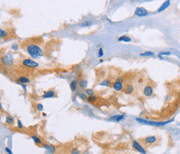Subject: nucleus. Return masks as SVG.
I'll return each mask as SVG.
<instances>
[{
  "label": "nucleus",
  "instance_id": "f257e3e1",
  "mask_svg": "<svg viewBox=\"0 0 180 154\" xmlns=\"http://www.w3.org/2000/svg\"><path fill=\"white\" fill-rule=\"evenodd\" d=\"M25 49L32 58H39L43 54V49L38 44L33 42L25 44Z\"/></svg>",
  "mask_w": 180,
  "mask_h": 154
},
{
  "label": "nucleus",
  "instance_id": "f03ea898",
  "mask_svg": "<svg viewBox=\"0 0 180 154\" xmlns=\"http://www.w3.org/2000/svg\"><path fill=\"white\" fill-rule=\"evenodd\" d=\"M160 141V137L157 136H147L139 140L141 145H143L144 147H153L154 146L158 145Z\"/></svg>",
  "mask_w": 180,
  "mask_h": 154
},
{
  "label": "nucleus",
  "instance_id": "7ed1b4c3",
  "mask_svg": "<svg viewBox=\"0 0 180 154\" xmlns=\"http://www.w3.org/2000/svg\"><path fill=\"white\" fill-rule=\"evenodd\" d=\"M21 64L23 67L28 68V69H36L39 66V64L33 60L32 59H23Z\"/></svg>",
  "mask_w": 180,
  "mask_h": 154
},
{
  "label": "nucleus",
  "instance_id": "20e7f679",
  "mask_svg": "<svg viewBox=\"0 0 180 154\" xmlns=\"http://www.w3.org/2000/svg\"><path fill=\"white\" fill-rule=\"evenodd\" d=\"M136 121L140 122V123H144V124H148V125H152V126H156V127H161V126H164V125L169 123L172 121H147V120L142 119V118H136Z\"/></svg>",
  "mask_w": 180,
  "mask_h": 154
},
{
  "label": "nucleus",
  "instance_id": "39448f33",
  "mask_svg": "<svg viewBox=\"0 0 180 154\" xmlns=\"http://www.w3.org/2000/svg\"><path fill=\"white\" fill-rule=\"evenodd\" d=\"M2 64L4 65V66H11L14 64V57L11 54L8 53L6 54H4V56L2 57L1 59Z\"/></svg>",
  "mask_w": 180,
  "mask_h": 154
},
{
  "label": "nucleus",
  "instance_id": "423d86ee",
  "mask_svg": "<svg viewBox=\"0 0 180 154\" xmlns=\"http://www.w3.org/2000/svg\"><path fill=\"white\" fill-rule=\"evenodd\" d=\"M112 86H113L114 90L118 91V92L122 91L123 90H124V80H123V78H121V77L118 78V79H117L112 84Z\"/></svg>",
  "mask_w": 180,
  "mask_h": 154
},
{
  "label": "nucleus",
  "instance_id": "0eeeda50",
  "mask_svg": "<svg viewBox=\"0 0 180 154\" xmlns=\"http://www.w3.org/2000/svg\"><path fill=\"white\" fill-rule=\"evenodd\" d=\"M132 146L134 147V149L137 152H139L141 154H147V151H146V148L143 147V145H141L139 141L137 140H133L132 142Z\"/></svg>",
  "mask_w": 180,
  "mask_h": 154
},
{
  "label": "nucleus",
  "instance_id": "6e6552de",
  "mask_svg": "<svg viewBox=\"0 0 180 154\" xmlns=\"http://www.w3.org/2000/svg\"><path fill=\"white\" fill-rule=\"evenodd\" d=\"M134 14L138 17H145L148 14V12L146 10V9L143 7H138L134 12Z\"/></svg>",
  "mask_w": 180,
  "mask_h": 154
},
{
  "label": "nucleus",
  "instance_id": "1a4fd4ad",
  "mask_svg": "<svg viewBox=\"0 0 180 154\" xmlns=\"http://www.w3.org/2000/svg\"><path fill=\"white\" fill-rule=\"evenodd\" d=\"M143 94L146 97H150L153 95V88L149 85H145L144 88L143 90Z\"/></svg>",
  "mask_w": 180,
  "mask_h": 154
},
{
  "label": "nucleus",
  "instance_id": "9d476101",
  "mask_svg": "<svg viewBox=\"0 0 180 154\" xmlns=\"http://www.w3.org/2000/svg\"><path fill=\"white\" fill-rule=\"evenodd\" d=\"M31 82V80L29 79V77L26 76V75H19L17 79V83L19 85H26Z\"/></svg>",
  "mask_w": 180,
  "mask_h": 154
},
{
  "label": "nucleus",
  "instance_id": "9b49d317",
  "mask_svg": "<svg viewBox=\"0 0 180 154\" xmlns=\"http://www.w3.org/2000/svg\"><path fill=\"white\" fill-rule=\"evenodd\" d=\"M57 96V93L54 90H48L43 93L42 97L43 99H48V98H54Z\"/></svg>",
  "mask_w": 180,
  "mask_h": 154
},
{
  "label": "nucleus",
  "instance_id": "f8f14e48",
  "mask_svg": "<svg viewBox=\"0 0 180 154\" xmlns=\"http://www.w3.org/2000/svg\"><path fill=\"white\" fill-rule=\"evenodd\" d=\"M123 91L126 94V95H131L134 92V86L132 84H127L124 85Z\"/></svg>",
  "mask_w": 180,
  "mask_h": 154
},
{
  "label": "nucleus",
  "instance_id": "ddd939ff",
  "mask_svg": "<svg viewBox=\"0 0 180 154\" xmlns=\"http://www.w3.org/2000/svg\"><path fill=\"white\" fill-rule=\"evenodd\" d=\"M42 147L45 148V149L48 151V153L53 154L54 152H56V147H54L53 145H52V144H48V143H44L43 142V144Z\"/></svg>",
  "mask_w": 180,
  "mask_h": 154
},
{
  "label": "nucleus",
  "instance_id": "4468645a",
  "mask_svg": "<svg viewBox=\"0 0 180 154\" xmlns=\"http://www.w3.org/2000/svg\"><path fill=\"white\" fill-rule=\"evenodd\" d=\"M31 138H32V139L33 140V142H35L36 145L39 146V147H42V146H43V142L42 141V139H41L39 137H38V136L33 134V135H31Z\"/></svg>",
  "mask_w": 180,
  "mask_h": 154
},
{
  "label": "nucleus",
  "instance_id": "2eb2a0df",
  "mask_svg": "<svg viewBox=\"0 0 180 154\" xmlns=\"http://www.w3.org/2000/svg\"><path fill=\"white\" fill-rule=\"evenodd\" d=\"M170 0H166L165 2L163 3V4H162L161 6L158 8V13H160V12H163L164 11L165 9H167L169 7V5H170Z\"/></svg>",
  "mask_w": 180,
  "mask_h": 154
},
{
  "label": "nucleus",
  "instance_id": "dca6fc26",
  "mask_svg": "<svg viewBox=\"0 0 180 154\" xmlns=\"http://www.w3.org/2000/svg\"><path fill=\"white\" fill-rule=\"evenodd\" d=\"M5 123L8 126H14V117L12 116L11 115H7L6 120H5Z\"/></svg>",
  "mask_w": 180,
  "mask_h": 154
},
{
  "label": "nucleus",
  "instance_id": "f3484780",
  "mask_svg": "<svg viewBox=\"0 0 180 154\" xmlns=\"http://www.w3.org/2000/svg\"><path fill=\"white\" fill-rule=\"evenodd\" d=\"M124 115H115V116H113L109 118V121H120L124 119Z\"/></svg>",
  "mask_w": 180,
  "mask_h": 154
},
{
  "label": "nucleus",
  "instance_id": "a211bd4d",
  "mask_svg": "<svg viewBox=\"0 0 180 154\" xmlns=\"http://www.w3.org/2000/svg\"><path fill=\"white\" fill-rule=\"evenodd\" d=\"M118 40L119 42H125V43H129V42H131L132 41V39L129 37V36L128 35H122L120 36V37L118 39Z\"/></svg>",
  "mask_w": 180,
  "mask_h": 154
},
{
  "label": "nucleus",
  "instance_id": "6ab92c4d",
  "mask_svg": "<svg viewBox=\"0 0 180 154\" xmlns=\"http://www.w3.org/2000/svg\"><path fill=\"white\" fill-rule=\"evenodd\" d=\"M79 86V84H78V80H74L70 82V89H71L72 91H76L77 88Z\"/></svg>",
  "mask_w": 180,
  "mask_h": 154
},
{
  "label": "nucleus",
  "instance_id": "aec40b11",
  "mask_svg": "<svg viewBox=\"0 0 180 154\" xmlns=\"http://www.w3.org/2000/svg\"><path fill=\"white\" fill-rule=\"evenodd\" d=\"M78 84H79V86H80L83 89H86L87 88V85H88V81L84 79H80L79 81H78Z\"/></svg>",
  "mask_w": 180,
  "mask_h": 154
},
{
  "label": "nucleus",
  "instance_id": "412c9836",
  "mask_svg": "<svg viewBox=\"0 0 180 154\" xmlns=\"http://www.w3.org/2000/svg\"><path fill=\"white\" fill-rule=\"evenodd\" d=\"M139 55L143 57H154L155 54L152 51H145L143 53H141Z\"/></svg>",
  "mask_w": 180,
  "mask_h": 154
},
{
  "label": "nucleus",
  "instance_id": "4be33fe9",
  "mask_svg": "<svg viewBox=\"0 0 180 154\" xmlns=\"http://www.w3.org/2000/svg\"><path fill=\"white\" fill-rule=\"evenodd\" d=\"M112 81L110 80H108V79H106V80H103L101 83H100V85H103V86H107V87H109V86H112Z\"/></svg>",
  "mask_w": 180,
  "mask_h": 154
},
{
  "label": "nucleus",
  "instance_id": "5701e85b",
  "mask_svg": "<svg viewBox=\"0 0 180 154\" xmlns=\"http://www.w3.org/2000/svg\"><path fill=\"white\" fill-rule=\"evenodd\" d=\"M9 36V33H8L7 30L3 29V28H0V38L5 39V38H8Z\"/></svg>",
  "mask_w": 180,
  "mask_h": 154
},
{
  "label": "nucleus",
  "instance_id": "b1692460",
  "mask_svg": "<svg viewBox=\"0 0 180 154\" xmlns=\"http://www.w3.org/2000/svg\"><path fill=\"white\" fill-rule=\"evenodd\" d=\"M87 101H88V102H90V103H95L96 101H98V96H95V95H93V96H88Z\"/></svg>",
  "mask_w": 180,
  "mask_h": 154
},
{
  "label": "nucleus",
  "instance_id": "393cba45",
  "mask_svg": "<svg viewBox=\"0 0 180 154\" xmlns=\"http://www.w3.org/2000/svg\"><path fill=\"white\" fill-rule=\"evenodd\" d=\"M69 153L70 154H81V151L78 147H72L71 149H70Z\"/></svg>",
  "mask_w": 180,
  "mask_h": 154
},
{
  "label": "nucleus",
  "instance_id": "a878e982",
  "mask_svg": "<svg viewBox=\"0 0 180 154\" xmlns=\"http://www.w3.org/2000/svg\"><path fill=\"white\" fill-rule=\"evenodd\" d=\"M84 92L86 93V95H87L88 96H93V95H94V90H93V89L86 88Z\"/></svg>",
  "mask_w": 180,
  "mask_h": 154
},
{
  "label": "nucleus",
  "instance_id": "bb28decb",
  "mask_svg": "<svg viewBox=\"0 0 180 154\" xmlns=\"http://www.w3.org/2000/svg\"><path fill=\"white\" fill-rule=\"evenodd\" d=\"M78 96H79V97L82 99V100L83 101H87V99H88V96L86 95V93L85 92H79V93H78Z\"/></svg>",
  "mask_w": 180,
  "mask_h": 154
},
{
  "label": "nucleus",
  "instance_id": "cd10ccee",
  "mask_svg": "<svg viewBox=\"0 0 180 154\" xmlns=\"http://www.w3.org/2000/svg\"><path fill=\"white\" fill-rule=\"evenodd\" d=\"M92 23H93L91 21H85V22L81 23V27H88V26L92 25Z\"/></svg>",
  "mask_w": 180,
  "mask_h": 154
},
{
  "label": "nucleus",
  "instance_id": "c85d7f7f",
  "mask_svg": "<svg viewBox=\"0 0 180 154\" xmlns=\"http://www.w3.org/2000/svg\"><path fill=\"white\" fill-rule=\"evenodd\" d=\"M36 109H37V111H42L43 110V106L40 103H38L37 105H36Z\"/></svg>",
  "mask_w": 180,
  "mask_h": 154
},
{
  "label": "nucleus",
  "instance_id": "c756f323",
  "mask_svg": "<svg viewBox=\"0 0 180 154\" xmlns=\"http://www.w3.org/2000/svg\"><path fill=\"white\" fill-rule=\"evenodd\" d=\"M170 54H171V53L169 51H163V52H160L159 55H161V56H163V55L168 56V55H170Z\"/></svg>",
  "mask_w": 180,
  "mask_h": 154
},
{
  "label": "nucleus",
  "instance_id": "7c9ffc66",
  "mask_svg": "<svg viewBox=\"0 0 180 154\" xmlns=\"http://www.w3.org/2000/svg\"><path fill=\"white\" fill-rule=\"evenodd\" d=\"M98 58H101V57L103 56V49H102V48L98 49Z\"/></svg>",
  "mask_w": 180,
  "mask_h": 154
},
{
  "label": "nucleus",
  "instance_id": "2f4dec72",
  "mask_svg": "<svg viewBox=\"0 0 180 154\" xmlns=\"http://www.w3.org/2000/svg\"><path fill=\"white\" fill-rule=\"evenodd\" d=\"M18 127H19V129H20V130L24 129V127H23L22 122H21L20 120H18Z\"/></svg>",
  "mask_w": 180,
  "mask_h": 154
},
{
  "label": "nucleus",
  "instance_id": "473e14b6",
  "mask_svg": "<svg viewBox=\"0 0 180 154\" xmlns=\"http://www.w3.org/2000/svg\"><path fill=\"white\" fill-rule=\"evenodd\" d=\"M4 108H3L1 101H0V113H4Z\"/></svg>",
  "mask_w": 180,
  "mask_h": 154
},
{
  "label": "nucleus",
  "instance_id": "72a5a7b5",
  "mask_svg": "<svg viewBox=\"0 0 180 154\" xmlns=\"http://www.w3.org/2000/svg\"><path fill=\"white\" fill-rule=\"evenodd\" d=\"M12 49H14V50H17V49H18V45H17V44H14V45L12 46Z\"/></svg>",
  "mask_w": 180,
  "mask_h": 154
},
{
  "label": "nucleus",
  "instance_id": "f704fd0d",
  "mask_svg": "<svg viewBox=\"0 0 180 154\" xmlns=\"http://www.w3.org/2000/svg\"><path fill=\"white\" fill-rule=\"evenodd\" d=\"M179 96H180V89H179Z\"/></svg>",
  "mask_w": 180,
  "mask_h": 154
}]
</instances>
